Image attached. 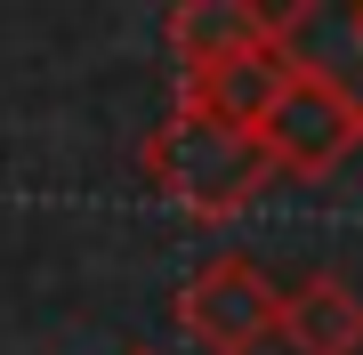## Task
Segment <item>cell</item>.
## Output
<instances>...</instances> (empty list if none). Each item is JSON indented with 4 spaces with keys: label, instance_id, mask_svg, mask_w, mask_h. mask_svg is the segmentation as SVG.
<instances>
[{
    "label": "cell",
    "instance_id": "4",
    "mask_svg": "<svg viewBox=\"0 0 363 355\" xmlns=\"http://www.w3.org/2000/svg\"><path fill=\"white\" fill-rule=\"evenodd\" d=\"M298 25H307V9L274 16L259 0H186V9H169V57H178V81H186V73L234 65V57H250V49H274V40H291Z\"/></svg>",
    "mask_w": 363,
    "mask_h": 355
},
{
    "label": "cell",
    "instance_id": "6",
    "mask_svg": "<svg viewBox=\"0 0 363 355\" xmlns=\"http://www.w3.org/2000/svg\"><path fill=\"white\" fill-rule=\"evenodd\" d=\"M274 339L291 355H363V299L339 275H307L298 291H283Z\"/></svg>",
    "mask_w": 363,
    "mask_h": 355
},
{
    "label": "cell",
    "instance_id": "5",
    "mask_svg": "<svg viewBox=\"0 0 363 355\" xmlns=\"http://www.w3.org/2000/svg\"><path fill=\"white\" fill-rule=\"evenodd\" d=\"M291 65H298L291 40H274V49H250V57H234V65L186 73V81H178V106H202V113L234 121V130H259V113L274 106V89L291 81Z\"/></svg>",
    "mask_w": 363,
    "mask_h": 355
},
{
    "label": "cell",
    "instance_id": "2",
    "mask_svg": "<svg viewBox=\"0 0 363 355\" xmlns=\"http://www.w3.org/2000/svg\"><path fill=\"white\" fill-rule=\"evenodd\" d=\"M267 145V162H274V178H331L339 162L363 145V97L339 81L331 65H315V57H298L291 81L274 89V106L259 113V130H250Z\"/></svg>",
    "mask_w": 363,
    "mask_h": 355
},
{
    "label": "cell",
    "instance_id": "1",
    "mask_svg": "<svg viewBox=\"0 0 363 355\" xmlns=\"http://www.w3.org/2000/svg\"><path fill=\"white\" fill-rule=\"evenodd\" d=\"M138 162H145V186H154L162 202H178L186 218H202V226L242 218L274 186V162H267L259 137L218 121V113H202V106H178V97H169V113L154 121V137H145Z\"/></svg>",
    "mask_w": 363,
    "mask_h": 355
},
{
    "label": "cell",
    "instance_id": "7",
    "mask_svg": "<svg viewBox=\"0 0 363 355\" xmlns=\"http://www.w3.org/2000/svg\"><path fill=\"white\" fill-rule=\"evenodd\" d=\"M347 40H355V49H363V0H355V9H347Z\"/></svg>",
    "mask_w": 363,
    "mask_h": 355
},
{
    "label": "cell",
    "instance_id": "3",
    "mask_svg": "<svg viewBox=\"0 0 363 355\" xmlns=\"http://www.w3.org/2000/svg\"><path fill=\"white\" fill-rule=\"evenodd\" d=\"M169 315H178V331L202 355H259L274 339V323H283V291L259 275V259H234L226 250V259H202L178 283Z\"/></svg>",
    "mask_w": 363,
    "mask_h": 355
},
{
    "label": "cell",
    "instance_id": "8",
    "mask_svg": "<svg viewBox=\"0 0 363 355\" xmlns=\"http://www.w3.org/2000/svg\"><path fill=\"white\" fill-rule=\"evenodd\" d=\"M130 355H154V347H130Z\"/></svg>",
    "mask_w": 363,
    "mask_h": 355
}]
</instances>
